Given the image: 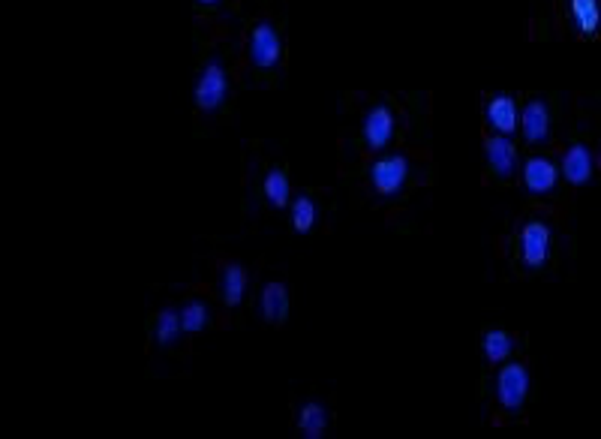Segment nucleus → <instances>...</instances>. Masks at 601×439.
Wrapping results in <instances>:
<instances>
[{"mask_svg": "<svg viewBox=\"0 0 601 439\" xmlns=\"http://www.w3.org/2000/svg\"><path fill=\"white\" fill-rule=\"evenodd\" d=\"M529 388H532V376L526 370V364L520 361H505L496 373V382H493V391H496V400L505 412H520L526 397H529Z\"/></svg>", "mask_w": 601, "mask_h": 439, "instance_id": "1", "label": "nucleus"}, {"mask_svg": "<svg viewBox=\"0 0 601 439\" xmlns=\"http://www.w3.org/2000/svg\"><path fill=\"white\" fill-rule=\"evenodd\" d=\"M229 97V73L223 67V61H208L199 70V79L193 85V100L202 112H217Z\"/></svg>", "mask_w": 601, "mask_h": 439, "instance_id": "2", "label": "nucleus"}, {"mask_svg": "<svg viewBox=\"0 0 601 439\" xmlns=\"http://www.w3.org/2000/svg\"><path fill=\"white\" fill-rule=\"evenodd\" d=\"M409 178V160L403 154H385L370 163V184L379 196H397L406 187Z\"/></svg>", "mask_w": 601, "mask_h": 439, "instance_id": "3", "label": "nucleus"}, {"mask_svg": "<svg viewBox=\"0 0 601 439\" xmlns=\"http://www.w3.org/2000/svg\"><path fill=\"white\" fill-rule=\"evenodd\" d=\"M247 55H250L253 67H259V70H274L280 64V58H283V40H280V34H277V28L271 22H259L250 31Z\"/></svg>", "mask_w": 601, "mask_h": 439, "instance_id": "4", "label": "nucleus"}, {"mask_svg": "<svg viewBox=\"0 0 601 439\" xmlns=\"http://www.w3.org/2000/svg\"><path fill=\"white\" fill-rule=\"evenodd\" d=\"M550 247H553V232L547 223L541 220H532L520 229V262L529 268V271H538L547 265L550 259Z\"/></svg>", "mask_w": 601, "mask_h": 439, "instance_id": "5", "label": "nucleus"}, {"mask_svg": "<svg viewBox=\"0 0 601 439\" xmlns=\"http://www.w3.org/2000/svg\"><path fill=\"white\" fill-rule=\"evenodd\" d=\"M397 118L388 106H373L361 121V139L370 151H385L394 139Z\"/></svg>", "mask_w": 601, "mask_h": 439, "instance_id": "6", "label": "nucleus"}, {"mask_svg": "<svg viewBox=\"0 0 601 439\" xmlns=\"http://www.w3.org/2000/svg\"><path fill=\"white\" fill-rule=\"evenodd\" d=\"M559 166L547 157H529L520 169V178H523V187L529 196H547L556 190L559 184Z\"/></svg>", "mask_w": 601, "mask_h": 439, "instance_id": "7", "label": "nucleus"}, {"mask_svg": "<svg viewBox=\"0 0 601 439\" xmlns=\"http://www.w3.org/2000/svg\"><path fill=\"white\" fill-rule=\"evenodd\" d=\"M484 160H487V166L496 178H511L514 169H517V148H514L511 136H502V133L487 136L484 139Z\"/></svg>", "mask_w": 601, "mask_h": 439, "instance_id": "8", "label": "nucleus"}, {"mask_svg": "<svg viewBox=\"0 0 601 439\" xmlns=\"http://www.w3.org/2000/svg\"><path fill=\"white\" fill-rule=\"evenodd\" d=\"M520 136L526 145H544L550 139V109L544 100H529L520 109Z\"/></svg>", "mask_w": 601, "mask_h": 439, "instance_id": "9", "label": "nucleus"}, {"mask_svg": "<svg viewBox=\"0 0 601 439\" xmlns=\"http://www.w3.org/2000/svg\"><path fill=\"white\" fill-rule=\"evenodd\" d=\"M484 121L493 133H502V136H511L517 127H520V109L514 103V97L508 94H496L487 100L484 106Z\"/></svg>", "mask_w": 601, "mask_h": 439, "instance_id": "10", "label": "nucleus"}, {"mask_svg": "<svg viewBox=\"0 0 601 439\" xmlns=\"http://www.w3.org/2000/svg\"><path fill=\"white\" fill-rule=\"evenodd\" d=\"M559 172L568 184L574 187H583L592 181V172H595V157L586 145H571L562 151V160H559Z\"/></svg>", "mask_w": 601, "mask_h": 439, "instance_id": "11", "label": "nucleus"}, {"mask_svg": "<svg viewBox=\"0 0 601 439\" xmlns=\"http://www.w3.org/2000/svg\"><path fill=\"white\" fill-rule=\"evenodd\" d=\"M259 310L268 322H283L289 316V289L286 283H265L262 292H259Z\"/></svg>", "mask_w": 601, "mask_h": 439, "instance_id": "12", "label": "nucleus"}, {"mask_svg": "<svg viewBox=\"0 0 601 439\" xmlns=\"http://www.w3.org/2000/svg\"><path fill=\"white\" fill-rule=\"evenodd\" d=\"M220 298L226 307H241L247 298V271L241 265H226L220 271Z\"/></svg>", "mask_w": 601, "mask_h": 439, "instance_id": "13", "label": "nucleus"}, {"mask_svg": "<svg viewBox=\"0 0 601 439\" xmlns=\"http://www.w3.org/2000/svg\"><path fill=\"white\" fill-rule=\"evenodd\" d=\"M298 433L304 436V439H319V436H325V430H328V409L319 403V400H307L301 409H298Z\"/></svg>", "mask_w": 601, "mask_h": 439, "instance_id": "14", "label": "nucleus"}, {"mask_svg": "<svg viewBox=\"0 0 601 439\" xmlns=\"http://www.w3.org/2000/svg\"><path fill=\"white\" fill-rule=\"evenodd\" d=\"M568 13L577 28V34L592 37L601 28V4L598 0H568Z\"/></svg>", "mask_w": 601, "mask_h": 439, "instance_id": "15", "label": "nucleus"}, {"mask_svg": "<svg viewBox=\"0 0 601 439\" xmlns=\"http://www.w3.org/2000/svg\"><path fill=\"white\" fill-rule=\"evenodd\" d=\"M514 352V337L502 328H490L481 337V355L487 364H505Z\"/></svg>", "mask_w": 601, "mask_h": 439, "instance_id": "16", "label": "nucleus"}, {"mask_svg": "<svg viewBox=\"0 0 601 439\" xmlns=\"http://www.w3.org/2000/svg\"><path fill=\"white\" fill-rule=\"evenodd\" d=\"M262 193L271 208H286L292 202V184L283 169H271L262 181Z\"/></svg>", "mask_w": 601, "mask_h": 439, "instance_id": "17", "label": "nucleus"}, {"mask_svg": "<svg viewBox=\"0 0 601 439\" xmlns=\"http://www.w3.org/2000/svg\"><path fill=\"white\" fill-rule=\"evenodd\" d=\"M289 220H292V229L298 235H307L319 220V205L310 196H295L289 202Z\"/></svg>", "mask_w": 601, "mask_h": 439, "instance_id": "18", "label": "nucleus"}, {"mask_svg": "<svg viewBox=\"0 0 601 439\" xmlns=\"http://www.w3.org/2000/svg\"><path fill=\"white\" fill-rule=\"evenodd\" d=\"M181 331H184V325H181V310H175V307H166V310L157 316V322H154V340H157L160 346H172V343L181 337Z\"/></svg>", "mask_w": 601, "mask_h": 439, "instance_id": "19", "label": "nucleus"}, {"mask_svg": "<svg viewBox=\"0 0 601 439\" xmlns=\"http://www.w3.org/2000/svg\"><path fill=\"white\" fill-rule=\"evenodd\" d=\"M208 322H211V307H208L205 301L193 298V301H187V304L181 307V325H184L187 334H199V331H205Z\"/></svg>", "mask_w": 601, "mask_h": 439, "instance_id": "20", "label": "nucleus"}, {"mask_svg": "<svg viewBox=\"0 0 601 439\" xmlns=\"http://www.w3.org/2000/svg\"><path fill=\"white\" fill-rule=\"evenodd\" d=\"M199 4H205V7H214V4H220V0H199Z\"/></svg>", "mask_w": 601, "mask_h": 439, "instance_id": "21", "label": "nucleus"}]
</instances>
